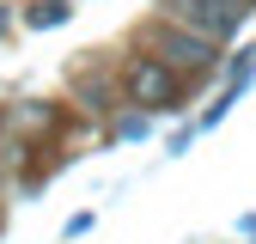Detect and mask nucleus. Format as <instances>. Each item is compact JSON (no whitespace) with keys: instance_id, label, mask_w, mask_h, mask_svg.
<instances>
[{"instance_id":"2","label":"nucleus","mask_w":256,"mask_h":244,"mask_svg":"<svg viewBox=\"0 0 256 244\" xmlns=\"http://www.w3.org/2000/svg\"><path fill=\"white\" fill-rule=\"evenodd\" d=\"M177 74L165 68V61H152V55H140V61H128V98H134L140 110H177Z\"/></svg>"},{"instance_id":"1","label":"nucleus","mask_w":256,"mask_h":244,"mask_svg":"<svg viewBox=\"0 0 256 244\" xmlns=\"http://www.w3.org/2000/svg\"><path fill=\"white\" fill-rule=\"evenodd\" d=\"M171 24L220 43V37H232V30L244 24V0H171Z\"/></svg>"},{"instance_id":"4","label":"nucleus","mask_w":256,"mask_h":244,"mask_svg":"<svg viewBox=\"0 0 256 244\" xmlns=\"http://www.w3.org/2000/svg\"><path fill=\"white\" fill-rule=\"evenodd\" d=\"M61 18H68V6H61V0H43V6L30 12V24H61Z\"/></svg>"},{"instance_id":"3","label":"nucleus","mask_w":256,"mask_h":244,"mask_svg":"<svg viewBox=\"0 0 256 244\" xmlns=\"http://www.w3.org/2000/svg\"><path fill=\"white\" fill-rule=\"evenodd\" d=\"M152 49H165L177 68H214V43L183 24H152Z\"/></svg>"}]
</instances>
